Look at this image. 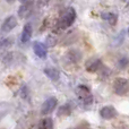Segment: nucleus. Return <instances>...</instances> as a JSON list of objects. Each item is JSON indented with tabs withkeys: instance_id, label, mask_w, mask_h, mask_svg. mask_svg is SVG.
I'll list each match as a JSON object with an SVG mask.
<instances>
[{
	"instance_id": "nucleus-1",
	"label": "nucleus",
	"mask_w": 129,
	"mask_h": 129,
	"mask_svg": "<svg viewBox=\"0 0 129 129\" xmlns=\"http://www.w3.org/2000/svg\"><path fill=\"white\" fill-rule=\"evenodd\" d=\"M1 62L7 67H16L26 62V56L17 51H9L2 54Z\"/></svg>"
},
{
	"instance_id": "nucleus-2",
	"label": "nucleus",
	"mask_w": 129,
	"mask_h": 129,
	"mask_svg": "<svg viewBox=\"0 0 129 129\" xmlns=\"http://www.w3.org/2000/svg\"><path fill=\"white\" fill-rule=\"evenodd\" d=\"M76 17H77V14H76V10L73 7H68L67 9H64L58 20L59 28H61V29L69 28L75 23Z\"/></svg>"
},
{
	"instance_id": "nucleus-3",
	"label": "nucleus",
	"mask_w": 129,
	"mask_h": 129,
	"mask_svg": "<svg viewBox=\"0 0 129 129\" xmlns=\"http://www.w3.org/2000/svg\"><path fill=\"white\" fill-rule=\"evenodd\" d=\"M77 96H78V100H79L80 104L85 108L91 107L94 102L93 94L91 93L88 87L85 86V85H79L77 87Z\"/></svg>"
},
{
	"instance_id": "nucleus-4",
	"label": "nucleus",
	"mask_w": 129,
	"mask_h": 129,
	"mask_svg": "<svg viewBox=\"0 0 129 129\" xmlns=\"http://www.w3.org/2000/svg\"><path fill=\"white\" fill-rule=\"evenodd\" d=\"M113 92L119 96H127L129 93V82L127 78H116L113 80Z\"/></svg>"
},
{
	"instance_id": "nucleus-5",
	"label": "nucleus",
	"mask_w": 129,
	"mask_h": 129,
	"mask_svg": "<svg viewBox=\"0 0 129 129\" xmlns=\"http://www.w3.org/2000/svg\"><path fill=\"white\" fill-rule=\"evenodd\" d=\"M57 105H58V99L54 98V96H50L49 99H47V100L42 103L41 113H42L43 116H48V114L52 113V112L56 110Z\"/></svg>"
},
{
	"instance_id": "nucleus-6",
	"label": "nucleus",
	"mask_w": 129,
	"mask_h": 129,
	"mask_svg": "<svg viewBox=\"0 0 129 129\" xmlns=\"http://www.w3.org/2000/svg\"><path fill=\"white\" fill-rule=\"evenodd\" d=\"M102 60L100 58H96V57H91L85 61V69L88 73H96V71L100 69V67L102 66Z\"/></svg>"
},
{
	"instance_id": "nucleus-7",
	"label": "nucleus",
	"mask_w": 129,
	"mask_h": 129,
	"mask_svg": "<svg viewBox=\"0 0 129 129\" xmlns=\"http://www.w3.org/2000/svg\"><path fill=\"white\" fill-rule=\"evenodd\" d=\"M17 26V18L15 16H8L6 19L2 22L1 24V27H0V32L2 34L5 33H9L10 31H13L15 27Z\"/></svg>"
},
{
	"instance_id": "nucleus-8",
	"label": "nucleus",
	"mask_w": 129,
	"mask_h": 129,
	"mask_svg": "<svg viewBox=\"0 0 129 129\" xmlns=\"http://www.w3.org/2000/svg\"><path fill=\"white\" fill-rule=\"evenodd\" d=\"M100 116L104 120H112L118 116V111L112 105H104L103 108L100 109Z\"/></svg>"
},
{
	"instance_id": "nucleus-9",
	"label": "nucleus",
	"mask_w": 129,
	"mask_h": 129,
	"mask_svg": "<svg viewBox=\"0 0 129 129\" xmlns=\"http://www.w3.org/2000/svg\"><path fill=\"white\" fill-rule=\"evenodd\" d=\"M66 59L73 64H77L82 61L83 53L79 49H69L66 52Z\"/></svg>"
},
{
	"instance_id": "nucleus-10",
	"label": "nucleus",
	"mask_w": 129,
	"mask_h": 129,
	"mask_svg": "<svg viewBox=\"0 0 129 129\" xmlns=\"http://www.w3.org/2000/svg\"><path fill=\"white\" fill-rule=\"evenodd\" d=\"M33 51H34V53H35V56L41 59H45L48 56L47 45L42 42H39V41L33 42Z\"/></svg>"
},
{
	"instance_id": "nucleus-11",
	"label": "nucleus",
	"mask_w": 129,
	"mask_h": 129,
	"mask_svg": "<svg viewBox=\"0 0 129 129\" xmlns=\"http://www.w3.org/2000/svg\"><path fill=\"white\" fill-rule=\"evenodd\" d=\"M32 14V2L29 0L22 2V6L18 9V16L20 18H27Z\"/></svg>"
},
{
	"instance_id": "nucleus-12",
	"label": "nucleus",
	"mask_w": 129,
	"mask_h": 129,
	"mask_svg": "<svg viewBox=\"0 0 129 129\" xmlns=\"http://www.w3.org/2000/svg\"><path fill=\"white\" fill-rule=\"evenodd\" d=\"M32 34H33V28H32V25L29 23L24 25L23 27L22 34H20V42L22 43H27L32 38Z\"/></svg>"
},
{
	"instance_id": "nucleus-13",
	"label": "nucleus",
	"mask_w": 129,
	"mask_h": 129,
	"mask_svg": "<svg viewBox=\"0 0 129 129\" xmlns=\"http://www.w3.org/2000/svg\"><path fill=\"white\" fill-rule=\"evenodd\" d=\"M43 73H44V75L47 76L49 79H51L52 82H57V80L60 78V71L57 68H54V67H47V68H44Z\"/></svg>"
},
{
	"instance_id": "nucleus-14",
	"label": "nucleus",
	"mask_w": 129,
	"mask_h": 129,
	"mask_svg": "<svg viewBox=\"0 0 129 129\" xmlns=\"http://www.w3.org/2000/svg\"><path fill=\"white\" fill-rule=\"evenodd\" d=\"M101 17H102V19L107 20V22L109 23L110 25H112V26L117 25V23H118V14L114 13V11H107V13H103V14H101Z\"/></svg>"
},
{
	"instance_id": "nucleus-15",
	"label": "nucleus",
	"mask_w": 129,
	"mask_h": 129,
	"mask_svg": "<svg viewBox=\"0 0 129 129\" xmlns=\"http://www.w3.org/2000/svg\"><path fill=\"white\" fill-rule=\"evenodd\" d=\"M73 112V107H71L70 103H66V104H62L58 108V116L59 117H68Z\"/></svg>"
},
{
	"instance_id": "nucleus-16",
	"label": "nucleus",
	"mask_w": 129,
	"mask_h": 129,
	"mask_svg": "<svg viewBox=\"0 0 129 129\" xmlns=\"http://www.w3.org/2000/svg\"><path fill=\"white\" fill-rule=\"evenodd\" d=\"M14 44V40L11 38H5L0 41V50H6L11 48Z\"/></svg>"
},
{
	"instance_id": "nucleus-17",
	"label": "nucleus",
	"mask_w": 129,
	"mask_h": 129,
	"mask_svg": "<svg viewBox=\"0 0 129 129\" xmlns=\"http://www.w3.org/2000/svg\"><path fill=\"white\" fill-rule=\"evenodd\" d=\"M128 57L127 56H123V57H120L119 60L117 61V67H118L119 70H126L128 67Z\"/></svg>"
},
{
	"instance_id": "nucleus-18",
	"label": "nucleus",
	"mask_w": 129,
	"mask_h": 129,
	"mask_svg": "<svg viewBox=\"0 0 129 129\" xmlns=\"http://www.w3.org/2000/svg\"><path fill=\"white\" fill-rule=\"evenodd\" d=\"M96 73H99L100 74V77L101 78H108L110 75H111V69L109 68V67H107V66H104V64L102 63V66L100 67V69H99Z\"/></svg>"
},
{
	"instance_id": "nucleus-19",
	"label": "nucleus",
	"mask_w": 129,
	"mask_h": 129,
	"mask_svg": "<svg viewBox=\"0 0 129 129\" xmlns=\"http://www.w3.org/2000/svg\"><path fill=\"white\" fill-rule=\"evenodd\" d=\"M40 127L41 128H44V129L53 128V120H52V118L47 117V118L42 119V120H41V123H40Z\"/></svg>"
},
{
	"instance_id": "nucleus-20",
	"label": "nucleus",
	"mask_w": 129,
	"mask_h": 129,
	"mask_svg": "<svg viewBox=\"0 0 129 129\" xmlns=\"http://www.w3.org/2000/svg\"><path fill=\"white\" fill-rule=\"evenodd\" d=\"M58 43V39L53 35H48L47 36V40H45V45L47 48H52Z\"/></svg>"
},
{
	"instance_id": "nucleus-21",
	"label": "nucleus",
	"mask_w": 129,
	"mask_h": 129,
	"mask_svg": "<svg viewBox=\"0 0 129 129\" xmlns=\"http://www.w3.org/2000/svg\"><path fill=\"white\" fill-rule=\"evenodd\" d=\"M28 94H29L28 87H27V86H23V87H22V89H20V96H22L23 99H27Z\"/></svg>"
},
{
	"instance_id": "nucleus-22",
	"label": "nucleus",
	"mask_w": 129,
	"mask_h": 129,
	"mask_svg": "<svg viewBox=\"0 0 129 129\" xmlns=\"http://www.w3.org/2000/svg\"><path fill=\"white\" fill-rule=\"evenodd\" d=\"M126 34H127V31H126V29H125V31H122L120 34H119V36L116 39V40H118V44H121V43L123 42V40H125V36H126Z\"/></svg>"
},
{
	"instance_id": "nucleus-23",
	"label": "nucleus",
	"mask_w": 129,
	"mask_h": 129,
	"mask_svg": "<svg viewBox=\"0 0 129 129\" xmlns=\"http://www.w3.org/2000/svg\"><path fill=\"white\" fill-rule=\"evenodd\" d=\"M50 0H38V6L39 7H44L49 4Z\"/></svg>"
},
{
	"instance_id": "nucleus-24",
	"label": "nucleus",
	"mask_w": 129,
	"mask_h": 129,
	"mask_svg": "<svg viewBox=\"0 0 129 129\" xmlns=\"http://www.w3.org/2000/svg\"><path fill=\"white\" fill-rule=\"evenodd\" d=\"M6 1H7V2H9V4H11V2L15 1V0H6Z\"/></svg>"
},
{
	"instance_id": "nucleus-25",
	"label": "nucleus",
	"mask_w": 129,
	"mask_h": 129,
	"mask_svg": "<svg viewBox=\"0 0 129 129\" xmlns=\"http://www.w3.org/2000/svg\"><path fill=\"white\" fill-rule=\"evenodd\" d=\"M121 1H122V2H127L128 0H121Z\"/></svg>"
}]
</instances>
